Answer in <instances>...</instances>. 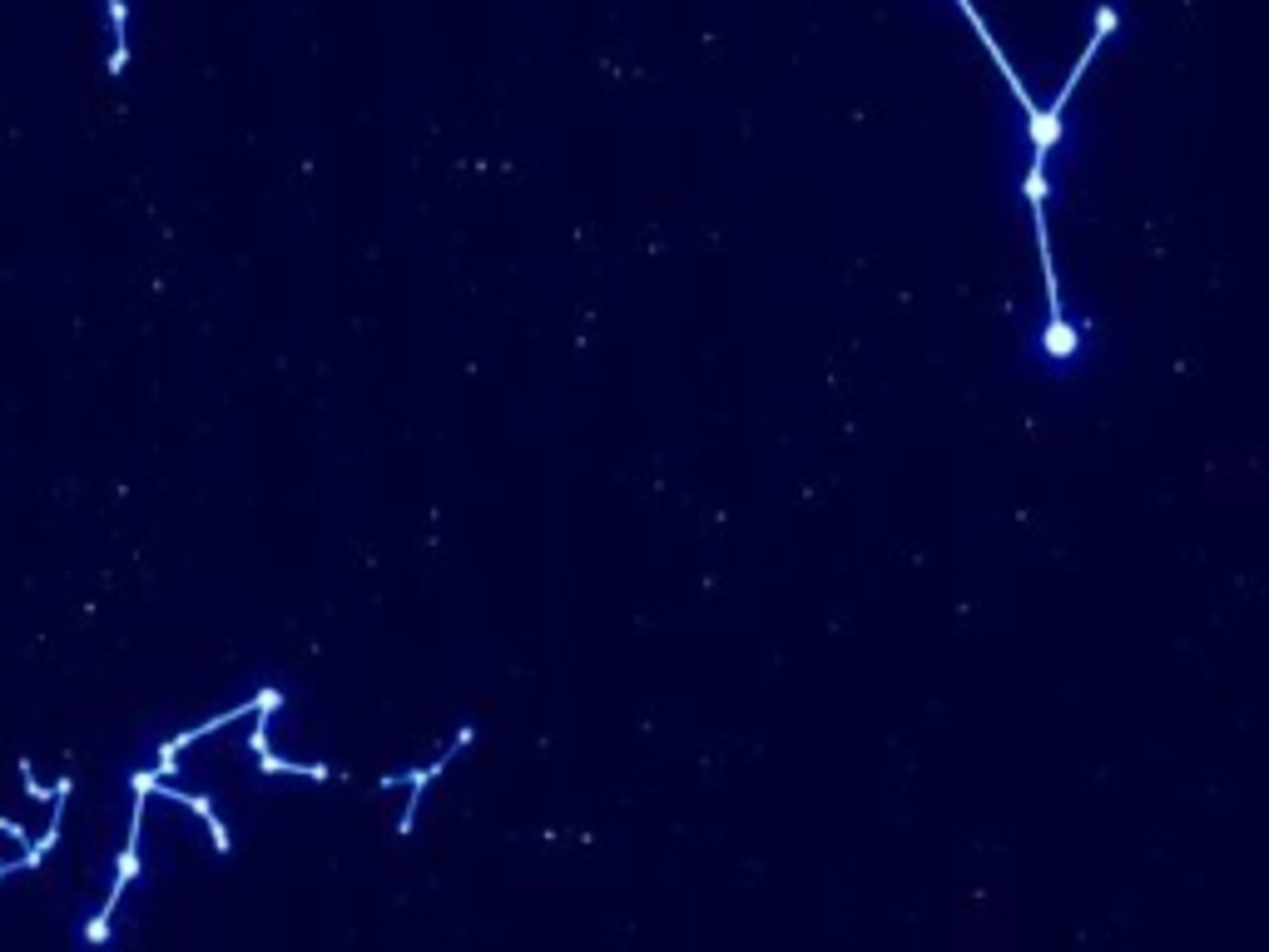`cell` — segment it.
Here are the masks:
<instances>
[{
    "label": "cell",
    "instance_id": "cell-2",
    "mask_svg": "<svg viewBox=\"0 0 1269 952\" xmlns=\"http://www.w3.org/2000/svg\"><path fill=\"white\" fill-rule=\"evenodd\" d=\"M105 11H110V30H114L110 74H124V65H129V5L124 0H105Z\"/></svg>",
    "mask_w": 1269,
    "mask_h": 952
},
{
    "label": "cell",
    "instance_id": "cell-1",
    "mask_svg": "<svg viewBox=\"0 0 1269 952\" xmlns=\"http://www.w3.org/2000/svg\"><path fill=\"white\" fill-rule=\"evenodd\" d=\"M963 5V15L972 21V30L982 36V45H987V55L997 60V70H1001V80L1012 85V95L1022 99V110H1026V130H1032V174H1026V204H1032V223H1037V254H1041V278H1047V303H1051V348L1056 353H1072L1076 348V338H1066V323H1062V283H1056V263H1051V233H1047V214H1041V204H1047V149L1062 139V114H1066V105H1072V90L1081 85V70L1091 65V55L1101 50V40L1116 30V11L1110 5H1101V15H1096V36L1087 40V50H1081V60H1076V70H1072V80L1062 85V95H1056V105L1051 110H1041L1037 99L1026 95V85L1016 80V70H1012V60L1001 55V45L992 40V30H987V21L977 15V5L972 0H957Z\"/></svg>",
    "mask_w": 1269,
    "mask_h": 952
}]
</instances>
